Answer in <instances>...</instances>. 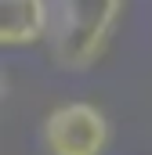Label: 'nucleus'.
<instances>
[{"instance_id":"1","label":"nucleus","mask_w":152,"mask_h":155,"mask_svg":"<svg viewBox=\"0 0 152 155\" xmlns=\"http://www.w3.org/2000/svg\"><path fill=\"white\" fill-rule=\"evenodd\" d=\"M123 15V0H51V54L58 69H91Z\"/></svg>"},{"instance_id":"2","label":"nucleus","mask_w":152,"mask_h":155,"mask_svg":"<svg viewBox=\"0 0 152 155\" xmlns=\"http://www.w3.org/2000/svg\"><path fill=\"white\" fill-rule=\"evenodd\" d=\"M40 141L47 155H102L109 144V119L87 101H69L47 112Z\"/></svg>"},{"instance_id":"3","label":"nucleus","mask_w":152,"mask_h":155,"mask_svg":"<svg viewBox=\"0 0 152 155\" xmlns=\"http://www.w3.org/2000/svg\"><path fill=\"white\" fill-rule=\"evenodd\" d=\"M51 36V0H0V43L29 47Z\"/></svg>"}]
</instances>
